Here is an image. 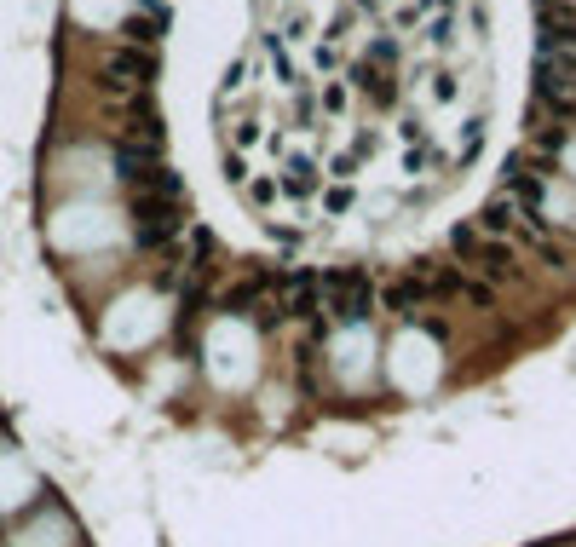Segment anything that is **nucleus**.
Here are the masks:
<instances>
[{
	"label": "nucleus",
	"instance_id": "nucleus-1",
	"mask_svg": "<svg viewBox=\"0 0 576 547\" xmlns=\"http://www.w3.org/2000/svg\"><path fill=\"white\" fill-rule=\"evenodd\" d=\"M317 191H323V162H317V156H300V150H288V167L277 174V196L311 202Z\"/></svg>",
	"mask_w": 576,
	"mask_h": 547
},
{
	"label": "nucleus",
	"instance_id": "nucleus-2",
	"mask_svg": "<svg viewBox=\"0 0 576 547\" xmlns=\"http://www.w3.org/2000/svg\"><path fill=\"white\" fill-rule=\"evenodd\" d=\"M478 265V271L490 277V283H513L519 277V259H513V242H502V237H478L473 242V254H467Z\"/></svg>",
	"mask_w": 576,
	"mask_h": 547
},
{
	"label": "nucleus",
	"instance_id": "nucleus-3",
	"mask_svg": "<svg viewBox=\"0 0 576 547\" xmlns=\"http://www.w3.org/2000/svg\"><path fill=\"white\" fill-rule=\"evenodd\" d=\"M104 75H110V81H121V87H133V92H145V87L156 81V58L138 52V46H121V52H110Z\"/></svg>",
	"mask_w": 576,
	"mask_h": 547
},
{
	"label": "nucleus",
	"instance_id": "nucleus-4",
	"mask_svg": "<svg viewBox=\"0 0 576 547\" xmlns=\"http://www.w3.org/2000/svg\"><path fill=\"white\" fill-rule=\"evenodd\" d=\"M156 156H162V145H150V138H133V133H127V138L116 145V174L127 179V184H145L150 167H162Z\"/></svg>",
	"mask_w": 576,
	"mask_h": 547
},
{
	"label": "nucleus",
	"instance_id": "nucleus-5",
	"mask_svg": "<svg viewBox=\"0 0 576 547\" xmlns=\"http://www.w3.org/2000/svg\"><path fill=\"white\" fill-rule=\"evenodd\" d=\"M288 288H294L288 300H283V306H288V317H306V323H317V317H323V283H317L311 271H300Z\"/></svg>",
	"mask_w": 576,
	"mask_h": 547
},
{
	"label": "nucleus",
	"instance_id": "nucleus-6",
	"mask_svg": "<svg viewBox=\"0 0 576 547\" xmlns=\"http://www.w3.org/2000/svg\"><path fill=\"white\" fill-rule=\"evenodd\" d=\"M519 219H524V213H519V202H513V196H490L485 213H478V237H507Z\"/></svg>",
	"mask_w": 576,
	"mask_h": 547
},
{
	"label": "nucleus",
	"instance_id": "nucleus-7",
	"mask_svg": "<svg viewBox=\"0 0 576 547\" xmlns=\"http://www.w3.org/2000/svg\"><path fill=\"white\" fill-rule=\"evenodd\" d=\"M381 300H386V311H398V317H415L432 294H427V283H415V277H398V283H386Z\"/></svg>",
	"mask_w": 576,
	"mask_h": 547
},
{
	"label": "nucleus",
	"instance_id": "nucleus-8",
	"mask_svg": "<svg viewBox=\"0 0 576 547\" xmlns=\"http://www.w3.org/2000/svg\"><path fill=\"white\" fill-rule=\"evenodd\" d=\"M352 81L364 87L381 109H398V99H403V92H398V75H386V70H375V64H369V70L357 64V70H352Z\"/></svg>",
	"mask_w": 576,
	"mask_h": 547
},
{
	"label": "nucleus",
	"instance_id": "nucleus-9",
	"mask_svg": "<svg viewBox=\"0 0 576 547\" xmlns=\"http://www.w3.org/2000/svg\"><path fill=\"white\" fill-rule=\"evenodd\" d=\"M162 24H167L162 0H150V12H145V18H138V12L127 18V35H133V46H138V52H150V46L162 41Z\"/></svg>",
	"mask_w": 576,
	"mask_h": 547
},
{
	"label": "nucleus",
	"instance_id": "nucleus-10",
	"mask_svg": "<svg viewBox=\"0 0 576 547\" xmlns=\"http://www.w3.org/2000/svg\"><path fill=\"white\" fill-rule=\"evenodd\" d=\"M184 231V213H174V219H156V225H133V248H167Z\"/></svg>",
	"mask_w": 576,
	"mask_h": 547
},
{
	"label": "nucleus",
	"instance_id": "nucleus-11",
	"mask_svg": "<svg viewBox=\"0 0 576 547\" xmlns=\"http://www.w3.org/2000/svg\"><path fill=\"white\" fill-rule=\"evenodd\" d=\"M266 52H271V75H277V87H300V70H294V58L283 52V41L266 35Z\"/></svg>",
	"mask_w": 576,
	"mask_h": 547
},
{
	"label": "nucleus",
	"instance_id": "nucleus-12",
	"mask_svg": "<svg viewBox=\"0 0 576 547\" xmlns=\"http://www.w3.org/2000/svg\"><path fill=\"white\" fill-rule=\"evenodd\" d=\"M317 109L340 121V116L352 109V87H346V81H323V92H317Z\"/></svg>",
	"mask_w": 576,
	"mask_h": 547
},
{
	"label": "nucleus",
	"instance_id": "nucleus-13",
	"mask_svg": "<svg viewBox=\"0 0 576 547\" xmlns=\"http://www.w3.org/2000/svg\"><path fill=\"white\" fill-rule=\"evenodd\" d=\"M317 196H323V213H335V219H340V213H352V202H357V184H335V179H329Z\"/></svg>",
	"mask_w": 576,
	"mask_h": 547
},
{
	"label": "nucleus",
	"instance_id": "nucleus-14",
	"mask_svg": "<svg viewBox=\"0 0 576 547\" xmlns=\"http://www.w3.org/2000/svg\"><path fill=\"white\" fill-rule=\"evenodd\" d=\"M456 300H467L473 311H496V288H490V283H478V277H461Z\"/></svg>",
	"mask_w": 576,
	"mask_h": 547
},
{
	"label": "nucleus",
	"instance_id": "nucleus-15",
	"mask_svg": "<svg viewBox=\"0 0 576 547\" xmlns=\"http://www.w3.org/2000/svg\"><path fill=\"white\" fill-rule=\"evenodd\" d=\"M398 58H403L398 35H375V41H369V64H375V70H386V75H392V64H398Z\"/></svg>",
	"mask_w": 576,
	"mask_h": 547
},
{
	"label": "nucleus",
	"instance_id": "nucleus-16",
	"mask_svg": "<svg viewBox=\"0 0 576 547\" xmlns=\"http://www.w3.org/2000/svg\"><path fill=\"white\" fill-rule=\"evenodd\" d=\"M288 317V306H283V294H277V300H254V328H260V335H271V328L277 323H283Z\"/></svg>",
	"mask_w": 576,
	"mask_h": 547
},
{
	"label": "nucleus",
	"instance_id": "nucleus-17",
	"mask_svg": "<svg viewBox=\"0 0 576 547\" xmlns=\"http://www.w3.org/2000/svg\"><path fill=\"white\" fill-rule=\"evenodd\" d=\"M254 300H260V283H254V277H248V283H237V288H225V294H220V306H225V311H242V306H254Z\"/></svg>",
	"mask_w": 576,
	"mask_h": 547
},
{
	"label": "nucleus",
	"instance_id": "nucleus-18",
	"mask_svg": "<svg viewBox=\"0 0 576 547\" xmlns=\"http://www.w3.org/2000/svg\"><path fill=\"white\" fill-rule=\"evenodd\" d=\"M242 191H248V202H254V208H271V202H277V179L260 174V179H248Z\"/></svg>",
	"mask_w": 576,
	"mask_h": 547
},
{
	"label": "nucleus",
	"instance_id": "nucleus-19",
	"mask_svg": "<svg viewBox=\"0 0 576 547\" xmlns=\"http://www.w3.org/2000/svg\"><path fill=\"white\" fill-rule=\"evenodd\" d=\"M311 64H317V70H340V64H346V52H340L335 41H317V46H311Z\"/></svg>",
	"mask_w": 576,
	"mask_h": 547
},
{
	"label": "nucleus",
	"instance_id": "nucleus-20",
	"mask_svg": "<svg viewBox=\"0 0 576 547\" xmlns=\"http://www.w3.org/2000/svg\"><path fill=\"white\" fill-rule=\"evenodd\" d=\"M531 248H536V259H542V265H553V271H565V265H571V254H565L559 242H548V237H542V242H531Z\"/></svg>",
	"mask_w": 576,
	"mask_h": 547
},
{
	"label": "nucleus",
	"instance_id": "nucleus-21",
	"mask_svg": "<svg viewBox=\"0 0 576 547\" xmlns=\"http://www.w3.org/2000/svg\"><path fill=\"white\" fill-rule=\"evenodd\" d=\"M478 145H485V121H467V133H461V162H473V156H478Z\"/></svg>",
	"mask_w": 576,
	"mask_h": 547
},
{
	"label": "nucleus",
	"instance_id": "nucleus-22",
	"mask_svg": "<svg viewBox=\"0 0 576 547\" xmlns=\"http://www.w3.org/2000/svg\"><path fill=\"white\" fill-rule=\"evenodd\" d=\"M473 242H478V225H467V219H461V225L449 231V248H456V254L467 259V254H473Z\"/></svg>",
	"mask_w": 576,
	"mask_h": 547
},
{
	"label": "nucleus",
	"instance_id": "nucleus-23",
	"mask_svg": "<svg viewBox=\"0 0 576 547\" xmlns=\"http://www.w3.org/2000/svg\"><path fill=\"white\" fill-rule=\"evenodd\" d=\"M294 116H300V121H306V127H311V121H317V116H323V109H317V92H306V87H300V92H294Z\"/></svg>",
	"mask_w": 576,
	"mask_h": 547
},
{
	"label": "nucleus",
	"instance_id": "nucleus-24",
	"mask_svg": "<svg viewBox=\"0 0 576 547\" xmlns=\"http://www.w3.org/2000/svg\"><path fill=\"white\" fill-rule=\"evenodd\" d=\"M225 179L231 184H248L254 174H248V162H242V150H225Z\"/></svg>",
	"mask_w": 576,
	"mask_h": 547
},
{
	"label": "nucleus",
	"instance_id": "nucleus-25",
	"mask_svg": "<svg viewBox=\"0 0 576 547\" xmlns=\"http://www.w3.org/2000/svg\"><path fill=\"white\" fill-rule=\"evenodd\" d=\"M456 6H461V0H415V18H421V12H439V18H456Z\"/></svg>",
	"mask_w": 576,
	"mask_h": 547
},
{
	"label": "nucleus",
	"instance_id": "nucleus-26",
	"mask_svg": "<svg viewBox=\"0 0 576 547\" xmlns=\"http://www.w3.org/2000/svg\"><path fill=\"white\" fill-rule=\"evenodd\" d=\"M432 104H456V75H432Z\"/></svg>",
	"mask_w": 576,
	"mask_h": 547
},
{
	"label": "nucleus",
	"instance_id": "nucleus-27",
	"mask_svg": "<svg viewBox=\"0 0 576 547\" xmlns=\"http://www.w3.org/2000/svg\"><path fill=\"white\" fill-rule=\"evenodd\" d=\"M242 75H248V58H237V64L225 70V92H242Z\"/></svg>",
	"mask_w": 576,
	"mask_h": 547
},
{
	"label": "nucleus",
	"instance_id": "nucleus-28",
	"mask_svg": "<svg viewBox=\"0 0 576 547\" xmlns=\"http://www.w3.org/2000/svg\"><path fill=\"white\" fill-rule=\"evenodd\" d=\"M242 145H260V121H242V127H237V150Z\"/></svg>",
	"mask_w": 576,
	"mask_h": 547
},
{
	"label": "nucleus",
	"instance_id": "nucleus-29",
	"mask_svg": "<svg viewBox=\"0 0 576 547\" xmlns=\"http://www.w3.org/2000/svg\"><path fill=\"white\" fill-rule=\"evenodd\" d=\"M548 109H553V116H559V121H576V99H553Z\"/></svg>",
	"mask_w": 576,
	"mask_h": 547
}]
</instances>
